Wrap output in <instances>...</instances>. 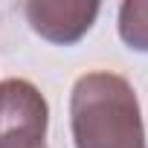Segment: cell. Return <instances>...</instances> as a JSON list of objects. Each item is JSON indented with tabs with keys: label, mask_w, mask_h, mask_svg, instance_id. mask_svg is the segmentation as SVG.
<instances>
[{
	"label": "cell",
	"mask_w": 148,
	"mask_h": 148,
	"mask_svg": "<svg viewBox=\"0 0 148 148\" xmlns=\"http://www.w3.org/2000/svg\"><path fill=\"white\" fill-rule=\"evenodd\" d=\"M76 148H145L139 102L128 79L108 70L87 73L70 96Z\"/></svg>",
	"instance_id": "obj_1"
},
{
	"label": "cell",
	"mask_w": 148,
	"mask_h": 148,
	"mask_svg": "<svg viewBox=\"0 0 148 148\" xmlns=\"http://www.w3.org/2000/svg\"><path fill=\"white\" fill-rule=\"evenodd\" d=\"M47 99L32 82H0V148H47Z\"/></svg>",
	"instance_id": "obj_2"
},
{
	"label": "cell",
	"mask_w": 148,
	"mask_h": 148,
	"mask_svg": "<svg viewBox=\"0 0 148 148\" xmlns=\"http://www.w3.org/2000/svg\"><path fill=\"white\" fill-rule=\"evenodd\" d=\"M99 3L84 0H29L23 3V15L35 35L49 44H76L90 32L99 18Z\"/></svg>",
	"instance_id": "obj_3"
},
{
	"label": "cell",
	"mask_w": 148,
	"mask_h": 148,
	"mask_svg": "<svg viewBox=\"0 0 148 148\" xmlns=\"http://www.w3.org/2000/svg\"><path fill=\"white\" fill-rule=\"evenodd\" d=\"M119 35L131 49L148 52V0H128V3H122Z\"/></svg>",
	"instance_id": "obj_4"
}]
</instances>
